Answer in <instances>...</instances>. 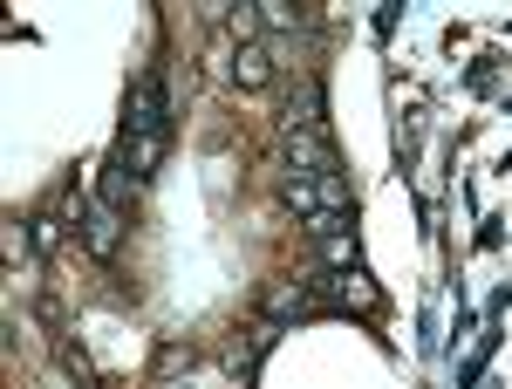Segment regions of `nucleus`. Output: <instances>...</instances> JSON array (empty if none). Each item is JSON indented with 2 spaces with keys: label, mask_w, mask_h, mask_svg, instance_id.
Instances as JSON below:
<instances>
[{
  "label": "nucleus",
  "mask_w": 512,
  "mask_h": 389,
  "mask_svg": "<svg viewBox=\"0 0 512 389\" xmlns=\"http://www.w3.org/2000/svg\"><path fill=\"white\" fill-rule=\"evenodd\" d=\"M164 144H171V76L164 69H144L130 103H123V130L117 151H110V178H103V198H137L164 164Z\"/></svg>",
  "instance_id": "f257e3e1"
},
{
  "label": "nucleus",
  "mask_w": 512,
  "mask_h": 389,
  "mask_svg": "<svg viewBox=\"0 0 512 389\" xmlns=\"http://www.w3.org/2000/svg\"><path fill=\"white\" fill-rule=\"evenodd\" d=\"M280 198L294 219H308V233H328L349 219V178L342 171L335 178H280Z\"/></svg>",
  "instance_id": "f03ea898"
},
{
  "label": "nucleus",
  "mask_w": 512,
  "mask_h": 389,
  "mask_svg": "<svg viewBox=\"0 0 512 389\" xmlns=\"http://www.w3.org/2000/svg\"><path fill=\"white\" fill-rule=\"evenodd\" d=\"M342 157L328 144V130H287V178H335Z\"/></svg>",
  "instance_id": "7ed1b4c3"
},
{
  "label": "nucleus",
  "mask_w": 512,
  "mask_h": 389,
  "mask_svg": "<svg viewBox=\"0 0 512 389\" xmlns=\"http://www.w3.org/2000/svg\"><path fill=\"white\" fill-rule=\"evenodd\" d=\"M82 246H89V253H96V260H117V239H123V205L117 198H89V205H82Z\"/></svg>",
  "instance_id": "20e7f679"
},
{
  "label": "nucleus",
  "mask_w": 512,
  "mask_h": 389,
  "mask_svg": "<svg viewBox=\"0 0 512 389\" xmlns=\"http://www.w3.org/2000/svg\"><path fill=\"white\" fill-rule=\"evenodd\" d=\"M315 294H321V308H342V314H376V301H383V294H376V280H369V273L355 267V273H321L315 280Z\"/></svg>",
  "instance_id": "39448f33"
},
{
  "label": "nucleus",
  "mask_w": 512,
  "mask_h": 389,
  "mask_svg": "<svg viewBox=\"0 0 512 389\" xmlns=\"http://www.w3.org/2000/svg\"><path fill=\"white\" fill-rule=\"evenodd\" d=\"M315 260H321V273H355L362 267V239L349 226H328V233H315Z\"/></svg>",
  "instance_id": "423d86ee"
},
{
  "label": "nucleus",
  "mask_w": 512,
  "mask_h": 389,
  "mask_svg": "<svg viewBox=\"0 0 512 389\" xmlns=\"http://www.w3.org/2000/svg\"><path fill=\"white\" fill-rule=\"evenodd\" d=\"M233 82L239 89H267V82H274V48H267V41H246L233 55Z\"/></svg>",
  "instance_id": "0eeeda50"
},
{
  "label": "nucleus",
  "mask_w": 512,
  "mask_h": 389,
  "mask_svg": "<svg viewBox=\"0 0 512 389\" xmlns=\"http://www.w3.org/2000/svg\"><path fill=\"white\" fill-rule=\"evenodd\" d=\"M267 314H274V321H301V314H321L315 280H308V287H274V294H267Z\"/></svg>",
  "instance_id": "6e6552de"
},
{
  "label": "nucleus",
  "mask_w": 512,
  "mask_h": 389,
  "mask_svg": "<svg viewBox=\"0 0 512 389\" xmlns=\"http://www.w3.org/2000/svg\"><path fill=\"white\" fill-rule=\"evenodd\" d=\"M260 21H267V28H308L315 14H308V7H287V0H260Z\"/></svg>",
  "instance_id": "1a4fd4ad"
}]
</instances>
